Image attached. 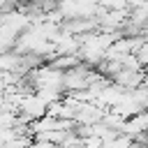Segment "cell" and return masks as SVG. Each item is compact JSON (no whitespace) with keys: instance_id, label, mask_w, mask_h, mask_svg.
I'll return each instance as SVG.
<instances>
[{"instance_id":"6da1fadb","label":"cell","mask_w":148,"mask_h":148,"mask_svg":"<svg viewBox=\"0 0 148 148\" xmlns=\"http://www.w3.org/2000/svg\"><path fill=\"white\" fill-rule=\"evenodd\" d=\"M23 148H37V146H35V141H30V143H25Z\"/></svg>"}]
</instances>
